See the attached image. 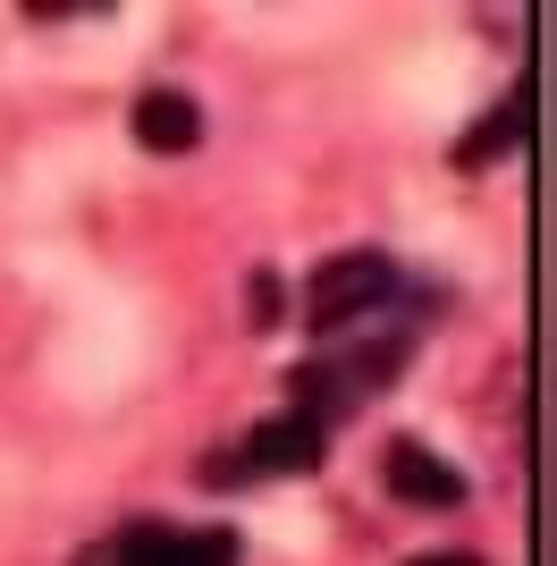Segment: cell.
Here are the masks:
<instances>
[{"instance_id": "cell-1", "label": "cell", "mask_w": 557, "mask_h": 566, "mask_svg": "<svg viewBox=\"0 0 557 566\" xmlns=\"http://www.w3.org/2000/svg\"><path fill=\"white\" fill-rule=\"evenodd\" d=\"M389 296H397V262L389 254H329L322 271H313V287H304V322L322 338H338L355 313L389 305Z\"/></svg>"}, {"instance_id": "cell-2", "label": "cell", "mask_w": 557, "mask_h": 566, "mask_svg": "<svg viewBox=\"0 0 557 566\" xmlns=\"http://www.w3.org/2000/svg\"><path fill=\"white\" fill-rule=\"evenodd\" d=\"M380 473H389V491L406 499V507H431V516L464 507V491H473V482H464L440 449H422V440H389V449H380Z\"/></svg>"}, {"instance_id": "cell-3", "label": "cell", "mask_w": 557, "mask_h": 566, "mask_svg": "<svg viewBox=\"0 0 557 566\" xmlns=\"http://www.w3.org/2000/svg\"><path fill=\"white\" fill-rule=\"evenodd\" d=\"M111 566H237V533H178V524H136L111 542Z\"/></svg>"}, {"instance_id": "cell-4", "label": "cell", "mask_w": 557, "mask_h": 566, "mask_svg": "<svg viewBox=\"0 0 557 566\" xmlns=\"http://www.w3.org/2000/svg\"><path fill=\"white\" fill-rule=\"evenodd\" d=\"M237 465H245V473H313V465H322V423H304L296 406H287V415L254 423V440H245Z\"/></svg>"}, {"instance_id": "cell-5", "label": "cell", "mask_w": 557, "mask_h": 566, "mask_svg": "<svg viewBox=\"0 0 557 566\" xmlns=\"http://www.w3.org/2000/svg\"><path fill=\"white\" fill-rule=\"evenodd\" d=\"M136 144L144 153H195V144H203V102L178 94V85L136 94Z\"/></svg>"}, {"instance_id": "cell-6", "label": "cell", "mask_w": 557, "mask_h": 566, "mask_svg": "<svg viewBox=\"0 0 557 566\" xmlns=\"http://www.w3.org/2000/svg\"><path fill=\"white\" fill-rule=\"evenodd\" d=\"M515 127H524V102H498V111L456 144V169H490L498 153H515Z\"/></svg>"}, {"instance_id": "cell-7", "label": "cell", "mask_w": 557, "mask_h": 566, "mask_svg": "<svg viewBox=\"0 0 557 566\" xmlns=\"http://www.w3.org/2000/svg\"><path fill=\"white\" fill-rule=\"evenodd\" d=\"M254 322H278V280H254Z\"/></svg>"}, {"instance_id": "cell-8", "label": "cell", "mask_w": 557, "mask_h": 566, "mask_svg": "<svg viewBox=\"0 0 557 566\" xmlns=\"http://www.w3.org/2000/svg\"><path fill=\"white\" fill-rule=\"evenodd\" d=\"M414 566H482L473 549H431V558H414Z\"/></svg>"}]
</instances>
